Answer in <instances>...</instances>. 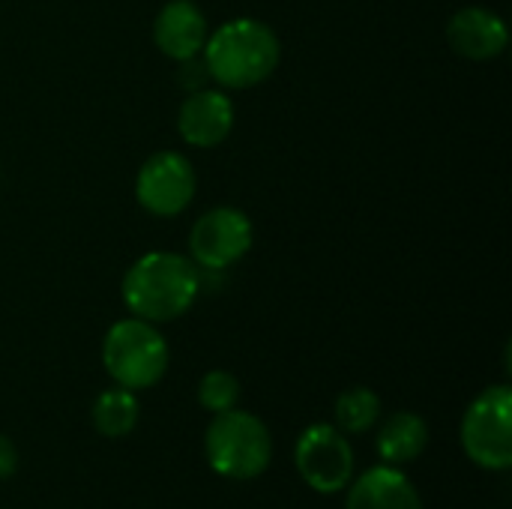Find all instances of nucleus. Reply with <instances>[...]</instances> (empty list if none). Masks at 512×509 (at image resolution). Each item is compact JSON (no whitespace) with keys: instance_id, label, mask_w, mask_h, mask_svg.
Returning a JSON list of instances; mask_svg holds the SVG:
<instances>
[{"instance_id":"f257e3e1","label":"nucleus","mask_w":512,"mask_h":509,"mask_svg":"<svg viewBox=\"0 0 512 509\" xmlns=\"http://www.w3.org/2000/svg\"><path fill=\"white\" fill-rule=\"evenodd\" d=\"M201 294V270L192 264V258L177 252H147L123 276L120 297L129 315L150 321V324H168L183 318Z\"/></svg>"},{"instance_id":"f03ea898","label":"nucleus","mask_w":512,"mask_h":509,"mask_svg":"<svg viewBox=\"0 0 512 509\" xmlns=\"http://www.w3.org/2000/svg\"><path fill=\"white\" fill-rule=\"evenodd\" d=\"M282 60V42L267 21L231 18L207 33L201 63L222 90H249L264 84Z\"/></svg>"},{"instance_id":"7ed1b4c3","label":"nucleus","mask_w":512,"mask_h":509,"mask_svg":"<svg viewBox=\"0 0 512 509\" xmlns=\"http://www.w3.org/2000/svg\"><path fill=\"white\" fill-rule=\"evenodd\" d=\"M204 456L210 471L225 480H258L273 462V435L261 417L231 408L213 414L204 432Z\"/></svg>"},{"instance_id":"20e7f679","label":"nucleus","mask_w":512,"mask_h":509,"mask_svg":"<svg viewBox=\"0 0 512 509\" xmlns=\"http://www.w3.org/2000/svg\"><path fill=\"white\" fill-rule=\"evenodd\" d=\"M171 363V348L156 324L135 315L108 327L102 339V366L117 387L132 393L156 387Z\"/></svg>"},{"instance_id":"39448f33","label":"nucleus","mask_w":512,"mask_h":509,"mask_svg":"<svg viewBox=\"0 0 512 509\" xmlns=\"http://www.w3.org/2000/svg\"><path fill=\"white\" fill-rule=\"evenodd\" d=\"M462 447L483 471H507L512 465V390L510 384L486 387L465 411L459 429Z\"/></svg>"},{"instance_id":"423d86ee","label":"nucleus","mask_w":512,"mask_h":509,"mask_svg":"<svg viewBox=\"0 0 512 509\" xmlns=\"http://www.w3.org/2000/svg\"><path fill=\"white\" fill-rule=\"evenodd\" d=\"M294 465L303 483L318 495H339L354 480V450L333 423H312L294 444Z\"/></svg>"},{"instance_id":"0eeeda50","label":"nucleus","mask_w":512,"mask_h":509,"mask_svg":"<svg viewBox=\"0 0 512 509\" xmlns=\"http://www.w3.org/2000/svg\"><path fill=\"white\" fill-rule=\"evenodd\" d=\"M255 243V225L240 207H213L189 228V258L198 270L222 273L243 261Z\"/></svg>"},{"instance_id":"6e6552de","label":"nucleus","mask_w":512,"mask_h":509,"mask_svg":"<svg viewBox=\"0 0 512 509\" xmlns=\"http://www.w3.org/2000/svg\"><path fill=\"white\" fill-rule=\"evenodd\" d=\"M198 192V174L195 165L177 153V150H159L144 159L135 177V198L141 210L159 219L180 216L189 210Z\"/></svg>"},{"instance_id":"1a4fd4ad","label":"nucleus","mask_w":512,"mask_h":509,"mask_svg":"<svg viewBox=\"0 0 512 509\" xmlns=\"http://www.w3.org/2000/svg\"><path fill=\"white\" fill-rule=\"evenodd\" d=\"M237 123V108L222 87H198L177 108V132L189 147H219Z\"/></svg>"},{"instance_id":"9d476101","label":"nucleus","mask_w":512,"mask_h":509,"mask_svg":"<svg viewBox=\"0 0 512 509\" xmlns=\"http://www.w3.org/2000/svg\"><path fill=\"white\" fill-rule=\"evenodd\" d=\"M447 42L450 48L465 60H495L510 45V27L507 21L483 6H465L453 12L447 21Z\"/></svg>"},{"instance_id":"9b49d317","label":"nucleus","mask_w":512,"mask_h":509,"mask_svg":"<svg viewBox=\"0 0 512 509\" xmlns=\"http://www.w3.org/2000/svg\"><path fill=\"white\" fill-rule=\"evenodd\" d=\"M207 33V15L192 0H168L153 18V45L174 63L201 57Z\"/></svg>"},{"instance_id":"f8f14e48","label":"nucleus","mask_w":512,"mask_h":509,"mask_svg":"<svg viewBox=\"0 0 512 509\" xmlns=\"http://www.w3.org/2000/svg\"><path fill=\"white\" fill-rule=\"evenodd\" d=\"M345 509H423L420 489L396 465H375L345 489Z\"/></svg>"},{"instance_id":"ddd939ff","label":"nucleus","mask_w":512,"mask_h":509,"mask_svg":"<svg viewBox=\"0 0 512 509\" xmlns=\"http://www.w3.org/2000/svg\"><path fill=\"white\" fill-rule=\"evenodd\" d=\"M378 456L384 465H408L420 459L429 447V426L420 414L414 411H396L390 414L375 438Z\"/></svg>"},{"instance_id":"4468645a","label":"nucleus","mask_w":512,"mask_h":509,"mask_svg":"<svg viewBox=\"0 0 512 509\" xmlns=\"http://www.w3.org/2000/svg\"><path fill=\"white\" fill-rule=\"evenodd\" d=\"M138 417H141V405H138L135 393L126 387H117V384L102 390L90 411L93 429L102 438H126L138 426Z\"/></svg>"},{"instance_id":"2eb2a0df","label":"nucleus","mask_w":512,"mask_h":509,"mask_svg":"<svg viewBox=\"0 0 512 509\" xmlns=\"http://www.w3.org/2000/svg\"><path fill=\"white\" fill-rule=\"evenodd\" d=\"M333 417H336L333 426L342 429L345 435H366L381 420V396L369 387H351L339 393Z\"/></svg>"},{"instance_id":"dca6fc26","label":"nucleus","mask_w":512,"mask_h":509,"mask_svg":"<svg viewBox=\"0 0 512 509\" xmlns=\"http://www.w3.org/2000/svg\"><path fill=\"white\" fill-rule=\"evenodd\" d=\"M240 402V381L225 372V369H210L201 381H198V405L207 414H222L237 408Z\"/></svg>"},{"instance_id":"f3484780","label":"nucleus","mask_w":512,"mask_h":509,"mask_svg":"<svg viewBox=\"0 0 512 509\" xmlns=\"http://www.w3.org/2000/svg\"><path fill=\"white\" fill-rule=\"evenodd\" d=\"M15 471H18V450L6 435H0V480H9Z\"/></svg>"}]
</instances>
